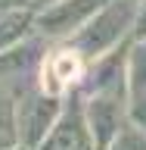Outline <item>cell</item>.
<instances>
[{"instance_id":"1","label":"cell","mask_w":146,"mask_h":150,"mask_svg":"<svg viewBox=\"0 0 146 150\" xmlns=\"http://www.w3.org/2000/svg\"><path fill=\"white\" fill-rule=\"evenodd\" d=\"M137 6H140L137 0H106L96 9V16L62 44L78 50L84 56V63H93L96 56H103V53H109V50L131 41L134 22H137Z\"/></svg>"},{"instance_id":"2","label":"cell","mask_w":146,"mask_h":150,"mask_svg":"<svg viewBox=\"0 0 146 150\" xmlns=\"http://www.w3.org/2000/svg\"><path fill=\"white\" fill-rule=\"evenodd\" d=\"M65 97L47 94L41 88H25L16 94V125H19V144L28 150H37L41 141L50 134V128L56 125L59 112H62Z\"/></svg>"},{"instance_id":"3","label":"cell","mask_w":146,"mask_h":150,"mask_svg":"<svg viewBox=\"0 0 146 150\" xmlns=\"http://www.w3.org/2000/svg\"><path fill=\"white\" fill-rule=\"evenodd\" d=\"M103 3L106 0H56L34 13V35L47 38L50 44H62L96 16Z\"/></svg>"},{"instance_id":"4","label":"cell","mask_w":146,"mask_h":150,"mask_svg":"<svg viewBox=\"0 0 146 150\" xmlns=\"http://www.w3.org/2000/svg\"><path fill=\"white\" fill-rule=\"evenodd\" d=\"M81 97H84V116H87V128L93 134V144H96V150H106L118 138V131L128 125L131 94L96 91V94H81Z\"/></svg>"},{"instance_id":"5","label":"cell","mask_w":146,"mask_h":150,"mask_svg":"<svg viewBox=\"0 0 146 150\" xmlns=\"http://www.w3.org/2000/svg\"><path fill=\"white\" fill-rule=\"evenodd\" d=\"M37 150H96L93 134L87 128V116H84V97L78 91L65 94L62 112Z\"/></svg>"},{"instance_id":"6","label":"cell","mask_w":146,"mask_h":150,"mask_svg":"<svg viewBox=\"0 0 146 150\" xmlns=\"http://www.w3.org/2000/svg\"><path fill=\"white\" fill-rule=\"evenodd\" d=\"M84 56L78 50H72L68 44H59V47H50L41 63V72H37V88L47 94H56V97H65L72 94L84 78Z\"/></svg>"},{"instance_id":"7","label":"cell","mask_w":146,"mask_h":150,"mask_svg":"<svg viewBox=\"0 0 146 150\" xmlns=\"http://www.w3.org/2000/svg\"><path fill=\"white\" fill-rule=\"evenodd\" d=\"M34 35V13L31 9H0V50L16 47Z\"/></svg>"},{"instance_id":"8","label":"cell","mask_w":146,"mask_h":150,"mask_svg":"<svg viewBox=\"0 0 146 150\" xmlns=\"http://www.w3.org/2000/svg\"><path fill=\"white\" fill-rule=\"evenodd\" d=\"M19 147V125H16V91L0 81V150Z\"/></svg>"},{"instance_id":"9","label":"cell","mask_w":146,"mask_h":150,"mask_svg":"<svg viewBox=\"0 0 146 150\" xmlns=\"http://www.w3.org/2000/svg\"><path fill=\"white\" fill-rule=\"evenodd\" d=\"M128 91L131 97L146 94V38L128 44Z\"/></svg>"},{"instance_id":"10","label":"cell","mask_w":146,"mask_h":150,"mask_svg":"<svg viewBox=\"0 0 146 150\" xmlns=\"http://www.w3.org/2000/svg\"><path fill=\"white\" fill-rule=\"evenodd\" d=\"M106 150H146V138H143V134H140V131L128 122V125L118 131V138L112 141Z\"/></svg>"},{"instance_id":"11","label":"cell","mask_w":146,"mask_h":150,"mask_svg":"<svg viewBox=\"0 0 146 150\" xmlns=\"http://www.w3.org/2000/svg\"><path fill=\"white\" fill-rule=\"evenodd\" d=\"M128 122L146 138V94L131 97V103H128Z\"/></svg>"},{"instance_id":"12","label":"cell","mask_w":146,"mask_h":150,"mask_svg":"<svg viewBox=\"0 0 146 150\" xmlns=\"http://www.w3.org/2000/svg\"><path fill=\"white\" fill-rule=\"evenodd\" d=\"M137 38H146V0H140V6H137V22H134L131 41H137Z\"/></svg>"},{"instance_id":"13","label":"cell","mask_w":146,"mask_h":150,"mask_svg":"<svg viewBox=\"0 0 146 150\" xmlns=\"http://www.w3.org/2000/svg\"><path fill=\"white\" fill-rule=\"evenodd\" d=\"M0 9H31L34 13V0H0Z\"/></svg>"},{"instance_id":"14","label":"cell","mask_w":146,"mask_h":150,"mask_svg":"<svg viewBox=\"0 0 146 150\" xmlns=\"http://www.w3.org/2000/svg\"><path fill=\"white\" fill-rule=\"evenodd\" d=\"M50 3H56V0H34V13H37V9H44V6H50Z\"/></svg>"},{"instance_id":"15","label":"cell","mask_w":146,"mask_h":150,"mask_svg":"<svg viewBox=\"0 0 146 150\" xmlns=\"http://www.w3.org/2000/svg\"><path fill=\"white\" fill-rule=\"evenodd\" d=\"M13 150H28V147H22V144H19V147H13Z\"/></svg>"},{"instance_id":"16","label":"cell","mask_w":146,"mask_h":150,"mask_svg":"<svg viewBox=\"0 0 146 150\" xmlns=\"http://www.w3.org/2000/svg\"><path fill=\"white\" fill-rule=\"evenodd\" d=\"M137 3H140V0H137Z\"/></svg>"}]
</instances>
